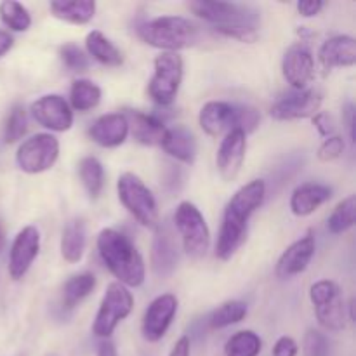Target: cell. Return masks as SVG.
Here are the masks:
<instances>
[{
    "label": "cell",
    "instance_id": "1",
    "mask_svg": "<svg viewBox=\"0 0 356 356\" xmlns=\"http://www.w3.org/2000/svg\"><path fill=\"white\" fill-rule=\"evenodd\" d=\"M264 197H266V183L263 179H254L235 191V195L229 198L216 243V256L219 259H232L236 250L243 245L247 240L250 218L263 205Z\"/></svg>",
    "mask_w": 356,
    "mask_h": 356
},
{
    "label": "cell",
    "instance_id": "2",
    "mask_svg": "<svg viewBox=\"0 0 356 356\" xmlns=\"http://www.w3.org/2000/svg\"><path fill=\"white\" fill-rule=\"evenodd\" d=\"M191 13L214 24L216 31L235 40L252 44L259 37L261 13L252 6L236 2H207L197 0L188 3Z\"/></svg>",
    "mask_w": 356,
    "mask_h": 356
},
{
    "label": "cell",
    "instance_id": "3",
    "mask_svg": "<svg viewBox=\"0 0 356 356\" xmlns=\"http://www.w3.org/2000/svg\"><path fill=\"white\" fill-rule=\"evenodd\" d=\"M97 252L118 284L124 287H141L146 278V266L138 247L129 236L113 228L101 229L97 235Z\"/></svg>",
    "mask_w": 356,
    "mask_h": 356
},
{
    "label": "cell",
    "instance_id": "4",
    "mask_svg": "<svg viewBox=\"0 0 356 356\" xmlns=\"http://www.w3.org/2000/svg\"><path fill=\"white\" fill-rule=\"evenodd\" d=\"M138 35L145 44L163 52H176L197 45L202 40L200 28L183 16H160L138 26Z\"/></svg>",
    "mask_w": 356,
    "mask_h": 356
},
{
    "label": "cell",
    "instance_id": "5",
    "mask_svg": "<svg viewBox=\"0 0 356 356\" xmlns=\"http://www.w3.org/2000/svg\"><path fill=\"white\" fill-rule=\"evenodd\" d=\"M117 193L120 204L131 212L132 218L145 228L155 229L160 222L159 205L152 190L134 172H124L117 181Z\"/></svg>",
    "mask_w": 356,
    "mask_h": 356
},
{
    "label": "cell",
    "instance_id": "6",
    "mask_svg": "<svg viewBox=\"0 0 356 356\" xmlns=\"http://www.w3.org/2000/svg\"><path fill=\"white\" fill-rule=\"evenodd\" d=\"M174 226L183 242V249L193 261L207 256L211 247V232L200 209L191 202H181L174 212Z\"/></svg>",
    "mask_w": 356,
    "mask_h": 356
},
{
    "label": "cell",
    "instance_id": "7",
    "mask_svg": "<svg viewBox=\"0 0 356 356\" xmlns=\"http://www.w3.org/2000/svg\"><path fill=\"white\" fill-rule=\"evenodd\" d=\"M183 73L184 63L177 52H162L156 56L148 83L149 97L160 106H170L179 92Z\"/></svg>",
    "mask_w": 356,
    "mask_h": 356
},
{
    "label": "cell",
    "instance_id": "8",
    "mask_svg": "<svg viewBox=\"0 0 356 356\" xmlns=\"http://www.w3.org/2000/svg\"><path fill=\"white\" fill-rule=\"evenodd\" d=\"M132 308H134V296L127 287H124L118 282L108 285L92 323L94 336L108 341V337H111L118 323L131 315Z\"/></svg>",
    "mask_w": 356,
    "mask_h": 356
},
{
    "label": "cell",
    "instance_id": "9",
    "mask_svg": "<svg viewBox=\"0 0 356 356\" xmlns=\"http://www.w3.org/2000/svg\"><path fill=\"white\" fill-rule=\"evenodd\" d=\"M309 299L315 308L320 325L330 332H339L346 327L344 299L339 285L332 280H318L309 287Z\"/></svg>",
    "mask_w": 356,
    "mask_h": 356
},
{
    "label": "cell",
    "instance_id": "10",
    "mask_svg": "<svg viewBox=\"0 0 356 356\" xmlns=\"http://www.w3.org/2000/svg\"><path fill=\"white\" fill-rule=\"evenodd\" d=\"M59 156V141L52 134L31 136L16 152V163L23 172L42 174L51 169Z\"/></svg>",
    "mask_w": 356,
    "mask_h": 356
},
{
    "label": "cell",
    "instance_id": "11",
    "mask_svg": "<svg viewBox=\"0 0 356 356\" xmlns=\"http://www.w3.org/2000/svg\"><path fill=\"white\" fill-rule=\"evenodd\" d=\"M179 301L174 294H162L153 299L143 316L141 332L148 343H159L169 330L177 313Z\"/></svg>",
    "mask_w": 356,
    "mask_h": 356
},
{
    "label": "cell",
    "instance_id": "12",
    "mask_svg": "<svg viewBox=\"0 0 356 356\" xmlns=\"http://www.w3.org/2000/svg\"><path fill=\"white\" fill-rule=\"evenodd\" d=\"M31 117L42 125L54 132H66L73 125V111L68 101L59 94H45L31 103Z\"/></svg>",
    "mask_w": 356,
    "mask_h": 356
},
{
    "label": "cell",
    "instance_id": "13",
    "mask_svg": "<svg viewBox=\"0 0 356 356\" xmlns=\"http://www.w3.org/2000/svg\"><path fill=\"white\" fill-rule=\"evenodd\" d=\"M322 106V94L318 90H296L287 94L271 106L270 113L275 120L289 122L315 117Z\"/></svg>",
    "mask_w": 356,
    "mask_h": 356
},
{
    "label": "cell",
    "instance_id": "14",
    "mask_svg": "<svg viewBox=\"0 0 356 356\" xmlns=\"http://www.w3.org/2000/svg\"><path fill=\"white\" fill-rule=\"evenodd\" d=\"M247 152V136L240 129H232L226 132L225 139L221 141L216 155V165H218V172L222 181L229 183L235 181L236 176L240 174L245 160Z\"/></svg>",
    "mask_w": 356,
    "mask_h": 356
},
{
    "label": "cell",
    "instance_id": "15",
    "mask_svg": "<svg viewBox=\"0 0 356 356\" xmlns=\"http://www.w3.org/2000/svg\"><path fill=\"white\" fill-rule=\"evenodd\" d=\"M40 252V233L35 226H24L14 238L9 254V275L13 280H21Z\"/></svg>",
    "mask_w": 356,
    "mask_h": 356
},
{
    "label": "cell",
    "instance_id": "16",
    "mask_svg": "<svg viewBox=\"0 0 356 356\" xmlns=\"http://www.w3.org/2000/svg\"><path fill=\"white\" fill-rule=\"evenodd\" d=\"M282 73L296 90H306L315 79V59L312 51L302 44L291 45L282 59Z\"/></svg>",
    "mask_w": 356,
    "mask_h": 356
},
{
    "label": "cell",
    "instance_id": "17",
    "mask_svg": "<svg viewBox=\"0 0 356 356\" xmlns=\"http://www.w3.org/2000/svg\"><path fill=\"white\" fill-rule=\"evenodd\" d=\"M179 252L174 240L172 228L167 222H159L152 243V268L159 278H167L176 271Z\"/></svg>",
    "mask_w": 356,
    "mask_h": 356
},
{
    "label": "cell",
    "instance_id": "18",
    "mask_svg": "<svg viewBox=\"0 0 356 356\" xmlns=\"http://www.w3.org/2000/svg\"><path fill=\"white\" fill-rule=\"evenodd\" d=\"M316 250V240L313 233H306L299 240L287 247L284 254L280 256L277 263V277L282 280L287 278L298 277V275L305 273L308 270L309 263H312L313 256Z\"/></svg>",
    "mask_w": 356,
    "mask_h": 356
},
{
    "label": "cell",
    "instance_id": "19",
    "mask_svg": "<svg viewBox=\"0 0 356 356\" xmlns=\"http://www.w3.org/2000/svg\"><path fill=\"white\" fill-rule=\"evenodd\" d=\"M202 131L211 138H219L225 132L235 129V104L226 101H209L198 113Z\"/></svg>",
    "mask_w": 356,
    "mask_h": 356
},
{
    "label": "cell",
    "instance_id": "20",
    "mask_svg": "<svg viewBox=\"0 0 356 356\" xmlns=\"http://www.w3.org/2000/svg\"><path fill=\"white\" fill-rule=\"evenodd\" d=\"M89 136L103 148H117L124 145L129 136V124L124 113L101 115L89 129Z\"/></svg>",
    "mask_w": 356,
    "mask_h": 356
},
{
    "label": "cell",
    "instance_id": "21",
    "mask_svg": "<svg viewBox=\"0 0 356 356\" xmlns=\"http://www.w3.org/2000/svg\"><path fill=\"white\" fill-rule=\"evenodd\" d=\"M318 59L323 68H350L356 63V42L350 35H336L322 44Z\"/></svg>",
    "mask_w": 356,
    "mask_h": 356
},
{
    "label": "cell",
    "instance_id": "22",
    "mask_svg": "<svg viewBox=\"0 0 356 356\" xmlns=\"http://www.w3.org/2000/svg\"><path fill=\"white\" fill-rule=\"evenodd\" d=\"M330 198H332V190L327 184L305 183L292 191L291 211L298 218H306L318 211Z\"/></svg>",
    "mask_w": 356,
    "mask_h": 356
},
{
    "label": "cell",
    "instance_id": "23",
    "mask_svg": "<svg viewBox=\"0 0 356 356\" xmlns=\"http://www.w3.org/2000/svg\"><path fill=\"white\" fill-rule=\"evenodd\" d=\"M124 117L127 118L129 134H132L136 141L145 146H156L162 143L167 127L155 115L143 113L138 110H125Z\"/></svg>",
    "mask_w": 356,
    "mask_h": 356
},
{
    "label": "cell",
    "instance_id": "24",
    "mask_svg": "<svg viewBox=\"0 0 356 356\" xmlns=\"http://www.w3.org/2000/svg\"><path fill=\"white\" fill-rule=\"evenodd\" d=\"M160 146L167 155L176 159L177 162L186 163V165H191L197 159V139H195L193 132L184 125H174V127L167 129Z\"/></svg>",
    "mask_w": 356,
    "mask_h": 356
},
{
    "label": "cell",
    "instance_id": "25",
    "mask_svg": "<svg viewBox=\"0 0 356 356\" xmlns=\"http://www.w3.org/2000/svg\"><path fill=\"white\" fill-rule=\"evenodd\" d=\"M87 245V228L83 219L75 218L65 226L61 235V256L66 263L75 264L82 261Z\"/></svg>",
    "mask_w": 356,
    "mask_h": 356
},
{
    "label": "cell",
    "instance_id": "26",
    "mask_svg": "<svg viewBox=\"0 0 356 356\" xmlns=\"http://www.w3.org/2000/svg\"><path fill=\"white\" fill-rule=\"evenodd\" d=\"M52 16L72 24H87L96 16L94 0H54L49 3Z\"/></svg>",
    "mask_w": 356,
    "mask_h": 356
},
{
    "label": "cell",
    "instance_id": "27",
    "mask_svg": "<svg viewBox=\"0 0 356 356\" xmlns=\"http://www.w3.org/2000/svg\"><path fill=\"white\" fill-rule=\"evenodd\" d=\"M86 47L87 52H89L97 63H101V65L110 66V68H117V66H120L122 63H124L120 49H118L106 35L101 33L99 30H92L87 33Z\"/></svg>",
    "mask_w": 356,
    "mask_h": 356
},
{
    "label": "cell",
    "instance_id": "28",
    "mask_svg": "<svg viewBox=\"0 0 356 356\" xmlns=\"http://www.w3.org/2000/svg\"><path fill=\"white\" fill-rule=\"evenodd\" d=\"M94 289H96V277L92 273L73 275L63 287L61 308L65 312H72L83 299L89 298Z\"/></svg>",
    "mask_w": 356,
    "mask_h": 356
},
{
    "label": "cell",
    "instance_id": "29",
    "mask_svg": "<svg viewBox=\"0 0 356 356\" xmlns=\"http://www.w3.org/2000/svg\"><path fill=\"white\" fill-rule=\"evenodd\" d=\"M101 96L103 92L97 83H94L92 80L79 79L72 83L70 89V103H72L70 108L76 111L94 110L101 103Z\"/></svg>",
    "mask_w": 356,
    "mask_h": 356
},
{
    "label": "cell",
    "instance_id": "30",
    "mask_svg": "<svg viewBox=\"0 0 356 356\" xmlns=\"http://www.w3.org/2000/svg\"><path fill=\"white\" fill-rule=\"evenodd\" d=\"M79 176L92 200L99 198L104 188V167L96 156H83L79 162Z\"/></svg>",
    "mask_w": 356,
    "mask_h": 356
},
{
    "label": "cell",
    "instance_id": "31",
    "mask_svg": "<svg viewBox=\"0 0 356 356\" xmlns=\"http://www.w3.org/2000/svg\"><path fill=\"white\" fill-rule=\"evenodd\" d=\"M247 316V305L238 299L222 302L209 315V327L214 330L226 329V327L236 325Z\"/></svg>",
    "mask_w": 356,
    "mask_h": 356
},
{
    "label": "cell",
    "instance_id": "32",
    "mask_svg": "<svg viewBox=\"0 0 356 356\" xmlns=\"http://www.w3.org/2000/svg\"><path fill=\"white\" fill-rule=\"evenodd\" d=\"M263 341L254 330H240L233 334L225 344L226 356H259Z\"/></svg>",
    "mask_w": 356,
    "mask_h": 356
},
{
    "label": "cell",
    "instance_id": "33",
    "mask_svg": "<svg viewBox=\"0 0 356 356\" xmlns=\"http://www.w3.org/2000/svg\"><path fill=\"white\" fill-rule=\"evenodd\" d=\"M355 214H356V197L350 195L343 202L336 205L332 214L327 219V229L332 235H341L355 226Z\"/></svg>",
    "mask_w": 356,
    "mask_h": 356
},
{
    "label": "cell",
    "instance_id": "34",
    "mask_svg": "<svg viewBox=\"0 0 356 356\" xmlns=\"http://www.w3.org/2000/svg\"><path fill=\"white\" fill-rule=\"evenodd\" d=\"M0 21L13 31H26L31 26V14L21 2L6 0L0 3Z\"/></svg>",
    "mask_w": 356,
    "mask_h": 356
},
{
    "label": "cell",
    "instance_id": "35",
    "mask_svg": "<svg viewBox=\"0 0 356 356\" xmlns=\"http://www.w3.org/2000/svg\"><path fill=\"white\" fill-rule=\"evenodd\" d=\"M28 131V118H26V110H24L23 104H14L10 108L9 115H7L6 127H3V141L7 145H13L17 143Z\"/></svg>",
    "mask_w": 356,
    "mask_h": 356
},
{
    "label": "cell",
    "instance_id": "36",
    "mask_svg": "<svg viewBox=\"0 0 356 356\" xmlns=\"http://www.w3.org/2000/svg\"><path fill=\"white\" fill-rule=\"evenodd\" d=\"M59 58H61L63 65L70 70V72L82 73L89 68V59L83 54L82 49L73 42H66L59 47Z\"/></svg>",
    "mask_w": 356,
    "mask_h": 356
},
{
    "label": "cell",
    "instance_id": "37",
    "mask_svg": "<svg viewBox=\"0 0 356 356\" xmlns=\"http://www.w3.org/2000/svg\"><path fill=\"white\" fill-rule=\"evenodd\" d=\"M305 356H329V339L320 330L308 329L302 339Z\"/></svg>",
    "mask_w": 356,
    "mask_h": 356
},
{
    "label": "cell",
    "instance_id": "38",
    "mask_svg": "<svg viewBox=\"0 0 356 356\" xmlns=\"http://www.w3.org/2000/svg\"><path fill=\"white\" fill-rule=\"evenodd\" d=\"M259 111L252 106H235V129H240L242 132H245V136L249 132L256 131V127L259 125Z\"/></svg>",
    "mask_w": 356,
    "mask_h": 356
},
{
    "label": "cell",
    "instance_id": "39",
    "mask_svg": "<svg viewBox=\"0 0 356 356\" xmlns=\"http://www.w3.org/2000/svg\"><path fill=\"white\" fill-rule=\"evenodd\" d=\"M344 152V139L341 138V136H330V138H327L325 141L320 145L318 148V153H316V156H318L320 162H332V160H337L341 155H343Z\"/></svg>",
    "mask_w": 356,
    "mask_h": 356
},
{
    "label": "cell",
    "instance_id": "40",
    "mask_svg": "<svg viewBox=\"0 0 356 356\" xmlns=\"http://www.w3.org/2000/svg\"><path fill=\"white\" fill-rule=\"evenodd\" d=\"M313 125L316 127V131L320 132V136L323 138H330L336 132V124H334L332 117L329 113H323V111H318V113L313 117Z\"/></svg>",
    "mask_w": 356,
    "mask_h": 356
},
{
    "label": "cell",
    "instance_id": "41",
    "mask_svg": "<svg viewBox=\"0 0 356 356\" xmlns=\"http://www.w3.org/2000/svg\"><path fill=\"white\" fill-rule=\"evenodd\" d=\"M298 343L289 336H282L273 346V356H298Z\"/></svg>",
    "mask_w": 356,
    "mask_h": 356
},
{
    "label": "cell",
    "instance_id": "42",
    "mask_svg": "<svg viewBox=\"0 0 356 356\" xmlns=\"http://www.w3.org/2000/svg\"><path fill=\"white\" fill-rule=\"evenodd\" d=\"M323 9L322 0H302L298 2V10L302 17H313L316 14H320V10Z\"/></svg>",
    "mask_w": 356,
    "mask_h": 356
},
{
    "label": "cell",
    "instance_id": "43",
    "mask_svg": "<svg viewBox=\"0 0 356 356\" xmlns=\"http://www.w3.org/2000/svg\"><path fill=\"white\" fill-rule=\"evenodd\" d=\"M169 356H191V343L190 337L183 336L176 341V344L170 350Z\"/></svg>",
    "mask_w": 356,
    "mask_h": 356
},
{
    "label": "cell",
    "instance_id": "44",
    "mask_svg": "<svg viewBox=\"0 0 356 356\" xmlns=\"http://www.w3.org/2000/svg\"><path fill=\"white\" fill-rule=\"evenodd\" d=\"M13 45H14L13 35L7 33V31H3V30H0V58H2V56H6L7 52L13 49Z\"/></svg>",
    "mask_w": 356,
    "mask_h": 356
},
{
    "label": "cell",
    "instance_id": "45",
    "mask_svg": "<svg viewBox=\"0 0 356 356\" xmlns=\"http://www.w3.org/2000/svg\"><path fill=\"white\" fill-rule=\"evenodd\" d=\"M96 356H118L117 348L110 341H103V343L97 346V355Z\"/></svg>",
    "mask_w": 356,
    "mask_h": 356
},
{
    "label": "cell",
    "instance_id": "46",
    "mask_svg": "<svg viewBox=\"0 0 356 356\" xmlns=\"http://www.w3.org/2000/svg\"><path fill=\"white\" fill-rule=\"evenodd\" d=\"M344 113H346V122H348V131H350V138L351 141H355V108L353 104H346V108H344Z\"/></svg>",
    "mask_w": 356,
    "mask_h": 356
},
{
    "label": "cell",
    "instance_id": "47",
    "mask_svg": "<svg viewBox=\"0 0 356 356\" xmlns=\"http://www.w3.org/2000/svg\"><path fill=\"white\" fill-rule=\"evenodd\" d=\"M3 245H6V228H3V225L0 222V252L3 250Z\"/></svg>",
    "mask_w": 356,
    "mask_h": 356
},
{
    "label": "cell",
    "instance_id": "48",
    "mask_svg": "<svg viewBox=\"0 0 356 356\" xmlns=\"http://www.w3.org/2000/svg\"><path fill=\"white\" fill-rule=\"evenodd\" d=\"M51 356H54V355H51Z\"/></svg>",
    "mask_w": 356,
    "mask_h": 356
}]
</instances>
